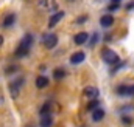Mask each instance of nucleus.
<instances>
[{
  "label": "nucleus",
  "instance_id": "obj_1",
  "mask_svg": "<svg viewBox=\"0 0 134 127\" xmlns=\"http://www.w3.org/2000/svg\"><path fill=\"white\" fill-rule=\"evenodd\" d=\"M31 43H33V36H31V34H27V36L22 39L20 45L17 47V50H16L14 56H16V58H24V56H27V54L30 53Z\"/></svg>",
  "mask_w": 134,
  "mask_h": 127
},
{
  "label": "nucleus",
  "instance_id": "obj_2",
  "mask_svg": "<svg viewBox=\"0 0 134 127\" xmlns=\"http://www.w3.org/2000/svg\"><path fill=\"white\" fill-rule=\"evenodd\" d=\"M24 84H25V79H24L22 76H19V78H16V79H11L9 85H8L11 98H17V96H19L20 90H22V87H24Z\"/></svg>",
  "mask_w": 134,
  "mask_h": 127
},
{
  "label": "nucleus",
  "instance_id": "obj_3",
  "mask_svg": "<svg viewBox=\"0 0 134 127\" xmlns=\"http://www.w3.org/2000/svg\"><path fill=\"white\" fill-rule=\"evenodd\" d=\"M42 43H44V47L48 48V50H50V48H55L56 43H58V36L53 34V33H47V34L42 36Z\"/></svg>",
  "mask_w": 134,
  "mask_h": 127
},
{
  "label": "nucleus",
  "instance_id": "obj_4",
  "mask_svg": "<svg viewBox=\"0 0 134 127\" xmlns=\"http://www.w3.org/2000/svg\"><path fill=\"white\" fill-rule=\"evenodd\" d=\"M103 61H104L106 63H109V65H112V63L119 62V56H117L115 51L106 48V50H103Z\"/></svg>",
  "mask_w": 134,
  "mask_h": 127
},
{
  "label": "nucleus",
  "instance_id": "obj_5",
  "mask_svg": "<svg viewBox=\"0 0 134 127\" xmlns=\"http://www.w3.org/2000/svg\"><path fill=\"white\" fill-rule=\"evenodd\" d=\"M98 95H100V92H98L97 87H86V88H84V96L89 98L91 101H92V99H97Z\"/></svg>",
  "mask_w": 134,
  "mask_h": 127
},
{
  "label": "nucleus",
  "instance_id": "obj_6",
  "mask_svg": "<svg viewBox=\"0 0 134 127\" xmlns=\"http://www.w3.org/2000/svg\"><path fill=\"white\" fill-rule=\"evenodd\" d=\"M64 17V11H59V12H55L52 17H50V20H48V28H53L61 19Z\"/></svg>",
  "mask_w": 134,
  "mask_h": 127
},
{
  "label": "nucleus",
  "instance_id": "obj_7",
  "mask_svg": "<svg viewBox=\"0 0 134 127\" xmlns=\"http://www.w3.org/2000/svg\"><path fill=\"white\" fill-rule=\"evenodd\" d=\"M87 40H89L87 33H78V34H75V37H73V42H75L76 45H83V43H86Z\"/></svg>",
  "mask_w": 134,
  "mask_h": 127
},
{
  "label": "nucleus",
  "instance_id": "obj_8",
  "mask_svg": "<svg viewBox=\"0 0 134 127\" xmlns=\"http://www.w3.org/2000/svg\"><path fill=\"white\" fill-rule=\"evenodd\" d=\"M84 58H86V54H84L83 51H76V53H73V54L70 56V62L72 63H81L84 61Z\"/></svg>",
  "mask_w": 134,
  "mask_h": 127
},
{
  "label": "nucleus",
  "instance_id": "obj_9",
  "mask_svg": "<svg viewBox=\"0 0 134 127\" xmlns=\"http://www.w3.org/2000/svg\"><path fill=\"white\" fill-rule=\"evenodd\" d=\"M39 126L41 127H52L53 126V116H52V115H44V116H41Z\"/></svg>",
  "mask_w": 134,
  "mask_h": 127
},
{
  "label": "nucleus",
  "instance_id": "obj_10",
  "mask_svg": "<svg viewBox=\"0 0 134 127\" xmlns=\"http://www.w3.org/2000/svg\"><path fill=\"white\" fill-rule=\"evenodd\" d=\"M112 23H114V17H112V16H109V14L103 16V17L100 19V25L103 27V28H109Z\"/></svg>",
  "mask_w": 134,
  "mask_h": 127
},
{
  "label": "nucleus",
  "instance_id": "obj_11",
  "mask_svg": "<svg viewBox=\"0 0 134 127\" xmlns=\"http://www.w3.org/2000/svg\"><path fill=\"white\" fill-rule=\"evenodd\" d=\"M52 109H53V102H45V104L41 107V110H39L41 116H44V115H52Z\"/></svg>",
  "mask_w": 134,
  "mask_h": 127
},
{
  "label": "nucleus",
  "instance_id": "obj_12",
  "mask_svg": "<svg viewBox=\"0 0 134 127\" xmlns=\"http://www.w3.org/2000/svg\"><path fill=\"white\" fill-rule=\"evenodd\" d=\"M103 118H104V110H103V109H100V107H98L97 110H94V112H92V119H94L95 123L101 121Z\"/></svg>",
  "mask_w": 134,
  "mask_h": 127
},
{
  "label": "nucleus",
  "instance_id": "obj_13",
  "mask_svg": "<svg viewBox=\"0 0 134 127\" xmlns=\"http://www.w3.org/2000/svg\"><path fill=\"white\" fill-rule=\"evenodd\" d=\"M47 85H48V78H45V76L36 78V87H37V88H44V87H47Z\"/></svg>",
  "mask_w": 134,
  "mask_h": 127
},
{
  "label": "nucleus",
  "instance_id": "obj_14",
  "mask_svg": "<svg viewBox=\"0 0 134 127\" xmlns=\"http://www.w3.org/2000/svg\"><path fill=\"white\" fill-rule=\"evenodd\" d=\"M14 20H16V17H14V14H8V16L5 17V20H3V27H5V28H8V27H11V25L14 23Z\"/></svg>",
  "mask_w": 134,
  "mask_h": 127
},
{
  "label": "nucleus",
  "instance_id": "obj_15",
  "mask_svg": "<svg viewBox=\"0 0 134 127\" xmlns=\"http://www.w3.org/2000/svg\"><path fill=\"white\" fill-rule=\"evenodd\" d=\"M117 93L120 96L130 95V85H120V87H117Z\"/></svg>",
  "mask_w": 134,
  "mask_h": 127
},
{
  "label": "nucleus",
  "instance_id": "obj_16",
  "mask_svg": "<svg viewBox=\"0 0 134 127\" xmlns=\"http://www.w3.org/2000/svg\"><path fill=\"white\" fill-rule=\"evenodd\" d=\"M98 104H100V102H98L97 99H92V101L87 104V107H86V109H87V110H91V112H94V110H97V109H98Z\"/></svg>",
  "mask_w": 134,
  "mask_h": 127
},
{
  "label": "nucleus",
  "instance_id": "obj_17",
  "mask_svg": "<svg viewBox=\"0 0 134 127\" xmlns=\"http://www.w3.org/2000/svg\"><path fill=\"white\" fill-rule=\"evenodd\" d=\"M53 76H55V79H63V78L66 76V71H64L63 68H58V70H55Z\"/></svg>",
  "mask_w": 134,
  "mask_h": 127
},
{
  "label": "nucleus",
  "instance_id": "obj_18",
  "mask_svg": "<svg viewBox=\"0 0 134 127\" xmlns=\"http://www.w3.org/2000/svg\"><path fill=\"white\" fill-rule=\"evenodd\" d=\"M122 123H123V124H128V126H130V124H133V118H130V116L123 115V116H122Z\"/></svg>",
  "mask_w": 134,
  "mask_h": 127
},
{
  "label": "nucleus",
  "instance_id": "obj_19",
  "mask_svg": "<svg viewBox=\"0 0 134 127\" xmlns=\"http://www.w3.org/2000/svg\"><path fill=\"white\" fill-rule=\"evenodd\" d=\"M97 40H98V33H95V34L92 36V39H91V42H89V45H91V47H94V45L97 43Z\"/></svg>",
  "mask_w": 134,
  "mask_h": 127
},
{
  "label": "nucleus",
  "instance_id": "obj_20",
  "mask_svg": "<svg viewBox=\"0 0 134 127\" xmlns=\"http://www.w3.org/2000/svg\"><path fill=\"white\" fill-rule=\"evenodd\" d=\"M48 3H50V0H39V6H41L42 9L48 8Z\"/></svg>",
  "mask_w": 134,
  "mask_h": 127
},
{
  "label": "nucleus",
  "instance_id": "obj_21",
  "mask_svg": "<svg viewBox=\"0 0 134 127\" xmlns=\"http://www.w3.org/2000/svg\"><path fill=\"white\" fill-rule=\"evenodd\" d=\"M87 20V16H80V19L76 20V23H83V22H86Z\"/></svg>",
  "mask_w": 134,
  "mask_h": 127
},
{
  "label": "nucleus",
  "instance_id": "obj_22",
  "mask_svg": "<svg viewBox=\"0 0 134 127\" xmlns=\"http://www.w3.org/2000/svg\"><path fill=\"white\" fill-rule=\"evenodd\" d=\"M114 9H119V3H112V5H109V11H114Z\"/></svg>",
  "mask_w": 134,
  "mask_h": 127
},
{
  "label": "nucleus",
  "instance_id": "obj_23",
  "mask_svg": "<svg viewBox=\"0 0 134 127\" xmlns=\"http://www.w3.org/2000/svg\"><path fill=\"white\" fill-rule=\"evenodd\" d=\"M130 95L134 96V85H131V87H130Z\"/></svg>",
  "mask_w": 134,
  "mask_h": 127
},
{
  "label": "nucleus",
  "instance_id": "obj_24",
  "mask_svg": "<svg viewBox=\"0 0 134 127\" xmlns=\"http://www.w3.org/2000/svg\"><path fill=\"white\" fill-rule=\"evenodd\" d=\"M3 45V36H0V47Z\"/></svg>",
  "mask_w": 134,
  "mask_h": 127
},
{
  "label": "nucleus",
  "instance_id": "obj_25",
  "mask_svg": "<svg viewBox=\"0 0 134 127\" xmlns=\"http://www.w3.org/2000/svg\"><path fill=\"white\" fill-rule=\"evenodd\" d=\"M119 2H120V0H112V3H119Z\"/></svg>",
  "mask_w": 134,
  "mask_h": 127
},
{
  "label": "nucleus",
  "instance_id": "obj_26",
  "mask_svg": "<svg viewBox=\"0 0 134 127\" xmlns=\"http://www.w3.org/2000/svg\"><path fill=\"white\" fill-rule=\"evenodd\" d=\"M27 127H34V126H33V124H28V126H27Z\"/></svg>",
  "mask_w": 134,
  "mask_h": 127
}]
</instances>
